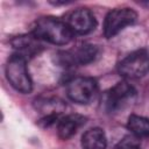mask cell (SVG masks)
I'll return each mask as SVG.
<instances>
[{"label":"cell","instance_id":"6da1fadb","mask_svg":"<svg viewBox=\"0 0 149 149\" xmlns=\"http://www.w3.org/2000/svg\"><path fill=\"white\" fill-rule=\"evenodd\" d=\"M31 34L35 35L40 41L55 45H65L70 43L74 35L65 20L52 16H43L37 19L33 24Z\"/></svg>","mask_w":149,"mask_h":149},{"label":"cell","instance_id":"7a4b0ae2","mask_svg":"<svg viewBox=\"0 0 149 149\" xmlns=\"http://www.w3.org/2000/svg\"><path fill=\"white\" fill-rule=\"evenodd\" d=\"M6 77L9 84L21 93H29L33 90V81L28 73L27 61L14 54L6 64Z\"/></svg>","mask_w":149,"mask_h":149},{"label":"cell","instance_id":"3957f363","mask_svg":"<svg viewBox=\"0 0 149 149\" xmlns=\"http://www.w3.org/2000/svg\"><path fill=\"white\" fill-rule=\"evenodd\" d=\"M136 95L135 88L127 81H120L105 92L102 105L106 112L118 113L122 111Z\"/></svg>","mask_w":149,"mask_h":149},{"label":"cell","instance_id":"277c9868","mask_svg":"<svg viewBox=\"0 0 149 149\" xmlns=\"http://www.w3.org/2000/svg\"><path fill=\"white\" fill-rule=\"evenodd\" d=\"M98 93V84L91 77H74L66 83V94L70 100L79 105H86L94 100Z\"/></svg>","mask_w":149,"mask_h":149},{"label":"cell","instance_id":"5b68a950","mask_svg":"<svg viewBox=\"0 0 149 149\" xmlns=\"http://www.w3.org/2000/svg\"><path fill=\"white\" fill-rule=\"evenodd\" d=\"M119 73L127 79H137L149 72V54L141 49L130 52L118 65Z\"/></svg>","mask_w":149,"mask_h":149},{"label":"cell","instance_id":"8992f818","mask_svg":"<svg viewBox=\"0 0 149 149\" xmlns=\"http://www.w3.org/2000/svg\"><path fill=\"white\" fill-rule=\"evenodd\" d=\"M137 19V14L134 9L123 7L115 8L107 13L104 21V35L106 38H112L118 35L126 27L132 26Z\"/></svg>","mask_w":149,"mask_h":149},{"label":"cell","instance_id":"52a82bcc","mask_svg":"<svg viewBox=\"0 0 149 149\" xmlns=\"http://www.w3.org/2000/svg\"><path fill=\"white\" fill-rule=\"evenodd\" d=\"M98 56V48L93 44L84 43L71 50L62 51L57 54L56 59L58 64L65 68L77 66V65H86L92 63Z\"/></svg>","mask_w":149,"mask_h":149},{"label":"cell","instance_id":"ba28073f","mask_svg":"<svg viewBox=\"0 0 149 149\" xmlns=\"http://www.w3.org/2000/svg\"><path fill=\"white\" fill-rule=\"evenodd\" d=\"M69 28L73 34L85 35L91 33L97 27L94 14L87 8H77L70 12L65 19Z\"/></svg>","mask_w":149,"mask_h":149},{"label":"cell","instance_id":"9c48e42d","mask_svg":"<svg viewBox=\"0 0 149 149\" xmlns=\"http://www.w3.org/2000/svg\"><path fill=\"white\" fill-rule=\"evenodd\" d=\"M10 43L16 51L15 54L23 57L26 61L38 55L40 51L42 50L41 41L31 33L14 37Z\"/></svg>","mask_w":149,"mask_h":149},{"label":"cell","instance_id":"30bf717a","mask_svg":"<svg viewBox=\"0 0 149 149\" xmlns=\"http://www.w3.org/2000/svg\"><path fill=\"white\" fill-rule=\"evenodd\" d=\"M86 118L79 114H69L61 118L57 122V134L62 140H69L77 130L85 125Z\"/></svg>","mask_w":149,"mask_h":149},{"label":"cell","instance_id":"8fae6325","mask_svg":"<svg viewBox=\"0 0 149 149\" xmlns=\"http://www.w3.org/2000/svg\"><path fill=\"white\" fill-rule=\"evenodd\" d=\"M106 134L99 127L87 129L81 136V149H106Z\"/></svg>","mask_w":149,"mask_h":149},{"label":"cell","instance_id":"7c38bea8","mask_svg":"<svg viewBox=\"0 0 149 149\" xmlns=\"http://www.w3.org/2000/svg\"><path fill=\"white\" fill-rule=\"evenodd\" d=\"M35 107H36V109H38L43 114V116L59 118L61 113L65 108V105L59 99H55V98H47L45 99L44 98V99L36 100Z\"/></svg>","mask_w":149,"mask_h":149},{"label":"cell","instance_id":"4fadbf2b","mask_svg":"<svg viewBox=\"0 0 149 149\" xmlns=\"http://www.w3.org/2000/svg\"><path fill=\"white\" fill-rule=\"evenodd\" d=\"M127 128L130 130L132 135L136 137H147L149 136V119L132 114L127 121Z\"/></svg>","mask_w":149,"mask_h":149},{"label":"cell","instance_id":"5bb4252c","mask_svg":"<svg viewBox=\"0 0 149 149\" xmlns=\"http://www.w3.org/2000/svg\"><path fill=\"white\" fill-rule=\"evenodd\" d=\"M114 149H142V147L139 137L134 135H128V136H125L114 147Z\"/></svg>","mask_w":149,"mask_h":149}]
</instances>
